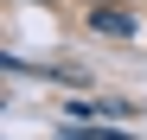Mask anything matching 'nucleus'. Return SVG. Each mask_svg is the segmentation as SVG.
<instances>
[{"label":"nucleus","mask_w":147,"mask_h":140,"mask_svg":"<svg viewBox=\"0 0 147 140\" xmlns=\"http://www.w3.org/2000/svg\"><path fill=\"white\" fill-rule=\"evenodd\" d=\"M90 19H96V32H109V38H128V32H134V19H128V13H115V7H96Z\"/></svg>","instance_id":"obj_1"}]
</instances>
